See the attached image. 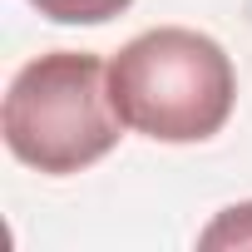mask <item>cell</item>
<instances>
[{
  "label": "cell",
  "instance_id": "6da1fadb",
  "mask_svg": "<svg viewBox=\"0 0 252 252\" xmlns=\"http://www.w3.org/2000/svg\"><path fill=\"white\" fill-rule=\"evenodd\" d=\"M109 94L134 134L158 144H203L232 119L237 69L213 35L158 25L109 60Z\"/></svg>",
  "mask_w": 252,
  "mask_h": 252
},
{
  "label": "cell",
  "instance_id": "7a4b0ae2",
  "mask_svg": "<svg viewBox=\"0 0 252 252\" xmlns=\"http://www.w3.org/2000/svg\"><path fill=\"white\" fill-rule=\"evenodd\" d=\"M5 149L50 178L84 173L114 144L129 124L119 119L109 94V64L89 50H50L20 64V74L5 89L0 109Z\"/></svg>",
  "mask_w": 252,
  "mask_h": 252
},
{
  "label": "cell",
  "instance_id": "3957f363",
  "mask_svg": "<svg viewBox=\"0 0 252 252\" xmlns=\"http://www.w3.org/2000/svg\"><path fill=\"white\" fill-rule=\"evenodd\" d=\"M30 5L55 25H104L119 10H129L134 0H30Z\"/></svg>",
  "mask_w": 252,
  "mask_h": 252
},
{
  "label": "cell",
  "instance_id": "277c9868",
  "mask_svg": "<svg viewBox=\"0 0 252 252\" xmlns=\"http://www.w3.org/2000/svg\"><path fill=\"white\" fill-rule=\"evenodd\" d=\"M198 242H203V247H252V203L222 208V213L203 227Z\"/></svg>",
  "mask_w": 252,
  "mask_h": 252
}]
</instances>
